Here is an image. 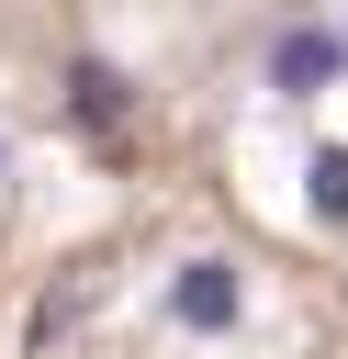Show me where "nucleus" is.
<instances>
[{"mask_svg": "<svg viewBox=\"0 0 348 359\" xmlns=\"http://www.w3.org/2000/svg\"><path fill=\"white\" fill-rule=\"evenodd\" d=\"M168 314H180V325H202V337H225V325L247 314L236 258H180V269H168Z\"/></svg>", "mask_w": 348, "mask_h": 359, "instance_id": "obj_1", "label": "nucleus"}, {"mask_svg": "<svg viewBox=\"0 0 348 359\" xmlns=\"http://www.w3.org/2000/svg\"><path fill=\"white\" fill-rule=\"evenodd\" d=\"M337 67H348V34H326V22H281V34H269V90L303 101V90H326Z\"/></svg>", "mask_w": 348, "mask_h": 359, "instance_id": "obj_2", "label": "nucleus"}, {"mask_svg": "<svg viewBox=\"0 0 348 359\" xmlns=\"http://www.w3.org/2000/svg\"><path fill=\"white\" fill-rule=\"evenodd\" d=\"M67 112H79L90 135H112V123L135 112V79H123V67H101V56H79V67H67Z\"/></svg>", "mask_w": 348, "mask_h": 359, "instance_id": "obj_3", "label": "nucleus"}, {"mask_svg": "<svg viewBox=\"0 0 348 359\" xmlns=\"http://www.w3.org/2000/svg\"><path fill=\"white\" fill-rule=\"evenodd\" d=\"M303 180H314V213H326V224H348V146H314V168H303Z\"/></svg>", "mask_w": 348, "mask_h": 359, "instance_id": "obj_4", "label": "nucleus"}]
</instances>
